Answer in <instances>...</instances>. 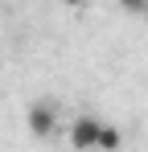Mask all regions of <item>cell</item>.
<instances>
[{"instance_id": "obj_6", "label": "cell", "mask_w": 148, "mask_h": 152, "mask_svg": "<svg viewBox=\"0 0 148 152\" xmlns=\"http://www.w3.org/2000/svg\"><path fill=\"white\" fill-rule=\"evenodd\" d=\"M140 17H144V25H148V8H144V12H140Z\"/></svg>"}, {"instance_id": "obj_4", "label": "cell", "mask_w": 148, "mask_h": 152, "mask_svg": "<svg viewBox=\"0 0 148 152\" xmlns=\"http://www.w3.org/2000/svg\"><path fill=\"white\" fill-rule=\"evenodd\" d=\"M119 8H123V12H132V17H140V12L148 8V0H119Z\"/></svg>"}, {"instance_id": "obj_5", "label": "cell", "mask_w": 148, "mask_h": 152, "mask_svg": "<svg viewBox=\"0 0 148 152\" xmlns=\"http://www.w3.org/2000/svg\"><path fill=\"white\" fill-rule=\"evenodd\" d=\"M62 4H70V8H82V4H86V0H62Z\"/></svg>"}, {"instance_id": "obj_2", "label": "cell", "mask_w": 148, "mask_h": 152, "mask_svg": "<svg viewBox=\"0 0 148 152\" xmlns=\"http://www.w3.org/2000/svg\"><path fill=\"white\" fill-rule=\"evenodd\" d=\"M99 127H103V119L78 115V119L70 124V144H74V148H95V144H99Z\"/></svg>"}, {"instance_id": "obj_1", "label": "cell", "mask_w": 148, "mask_h": 152, "mask_svg": "<svg viewBox=\"0 0 148 152\" xmlns=\"http://www.w3.org/2000/svg\"><path fill=\"white\" fill-rule=\"evenodd\" d=\"M25 124H29V132H33L37 140H49L53 127H58V111H53L49 103H33V107L25 111Z\"/></svg>"}, {"instance_id": "obj_3", "label": "cell", "mask_w": 148, "mask_h": 152, "mask_svg": "<svg viewBox=\"0 0 148 152\" xmlns=\"http://www.w3.org/2000/svg\"><path fill=\"white\" fill-rule=\"evenodd\" d=\"M119 144H123V136L115 132V127H107V124L99 127V144L95 148H119Z\"/></svg>"}]
</instances>
